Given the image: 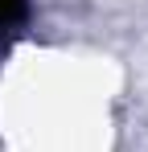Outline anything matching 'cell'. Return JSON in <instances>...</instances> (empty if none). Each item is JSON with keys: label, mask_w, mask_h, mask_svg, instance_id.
Returning <instances> with one entry per match:
<instances>
[{"label": "cell", "mask_w": 148, "mask_h": 152, "mask_svg": "<svg viewBox=\"0 0 148 152\" xmlns=\"http://www.w3.org/2000/svg\"><path fill=\"white\" fill-rule=\"evenodd\" d=\"M29 17V0H0V37L25 25Z\"/></svg>", "instance_id": "1"}]
</instances>
